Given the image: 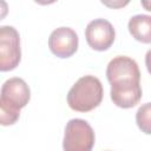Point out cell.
I'll return each instance as SVG.
<instances>
[{
    "label": "cell",
    "mask_w": 151,
    "mask_h": 151,
    "mask_svg": "<svg viewBox=\"0 0 151 151\" xmlns=\"http://www.w3.org/2000/svg\"><path fill=\"white\" fill-rule=\"evenodd\" d=\"M110 94L113 104L122 109H130L139 103L142 98V86L139 81L112 84Z\"/></svg>",
    "instance_id": "8"
},
{
    "label": "cell",
    "mask_w": 151,
    "mask_h": 151,
    "mask_svg": "<svg viewBox=\"0 0 151 151\" xmlns=\"http://www.w3.org/2000/svg\"><path fill=\"white\" fill-rule=\"evenodd\" d=\"M140 4H142V6H143L145 9L151 11V1H142Z\"/></svg>",
    "instance_id": "12"
},
{
    "label": "cell",
    "mask_w": 151,
    "mask_h": 151,
    "mask_svg": "<svg viewBox=\"0 0 151 151\" xmlns=\"http://www.w3.org/2000/svg\"><path fill=\"white\" fill-rule=\"evenodd\" d=\"M145 65H146V68H147L149 73L151 74V48L146 52V55H145Z\"/></svg>",
    "instance_id": "11"
},
{
    "label": "cell",
    "mask_w": 151,
    "mask_h": 151,
    "mask_svg": "<svg viewBox=\"0 0 151 151\" xmlns=\"http://www.w3.org/2000/svg\"><path fill=\"white\" fill-rule=\"evenodd\" d=\"M127 28L136 40L143 44H151V15L137 14L131 17Z\"/></svg>",
    "instance_id": "9"
},
{
    "label": "cell",
    "mask_w": 151,
    "mask_h": 151,
    "mask_svg": "<svg viewBox=\"0 0 151 151\" xmlns=\"http://www.w3.org/2000/svg\"><path fill=\"white\" fill-rule=\"evenodd\" d=\"M51 52L59 58H70L78 50V35L70 27L55 28L48 38Z\"/></svg>",
    "instance_id": "7"
},
{
    "label": "cell",
    "mask_w": 151,
    "mask_h": 151,
    "mask_svg": "<svg viewBox=\"0 0 151 151\" xmlns=\"http://www.w3.org/2000/svg\"><path fill=\"white\" fill-rule=\"evenodd\" d=\"M85 37L91 48L96 51H106L113 44L116 32L110 21L99 18L88 22L85 29Z\"/></svg>",
    "instance_id": "5"
},
{
    "label": "cell",
    "mask_w": 151,
    "mask_h": 151,
    "mask_svg": "<svg viewBox=\"0 0 151 151\" xmlns=\"http://www.w3.org/2000/svg\"><path fill=\"white\" fill-rule=\"evenodd\" d=\"M29 97L31 91L24 79L18 77L9 78L1 86L0 107L20 112L28 104Z\"/></svg>",
    "instance_id": "4"
},
{
    "label": "cell",
    "mask_w": 151,
    "mask_h": 151,
    "mask_svg": "<svg viewBox=\"0 0 151 151\" xmlns=\"http://www.w3.org/2000/svg\"><path fill=\"white\" fill-rule=\"evenodd\" d=\"M136 123L142 132L151 134V103L143 104L136 113Z\"/></svg>",
    "instance_id": "10"
},
{
    "label": "cell",
    "mask_w": 151,
    "mask_h": 151,
    "mask_svg": "<svg viewBox=\"0 0 151 151\" xmlns=\"http://www.w3.org/2000/svg\"><path fill=\"white\" fill-rule=\"evenodd\" d=\"M94 139L91 125L84 119L74 118L66 124L63 147L64 151H92Z\"/></svg>",
    "instance_id": "2"
},
{
    "label": "cell",
    "mask_w": 151,
    "mask_h": 151,
    "mask_svg": "<svg viewBox=\"0 0 151 151\" xmlns=\"http://www.w3.org/2000/svg\"><path fill=\"white\" fill-rule=\"evenodd\" d=\"M103 85L94 76L79 78L67 93L68 106L78 112H88L97 107L103 100Z\"/></svg>",
    "instance_id": "1"
},
{
    "label": "cell",
    "mask_w": 151,
    "mask_h": 151,
    "mask_svg": "<svg viewBox=\"0 0 151 151\" xmlns=\"http://www.w3.org/2000/svg\"><path fill=\"white\" fill-rule=\"evenodd\" d=\"M106 78L111 85L124 81H139L140 72L133 59L125 55H118L109 63Z\"/></svg>",
    "instance_id": "6"
},
{
    "label": "cell",
    "mask_w": 151,
    "mask_h": 151,
    "mask_svg": "<svg viewBox=\"0 0 151 151\" xmlns=\"http://www.w3.org/2000/svg\"><path fill=\"white\" fill-rule=\"evenodd\" d=\"M21 59L20 35L13 26L0 27V70H14Z\"/></svg>",
    "instance_id": "3"
}]
</instances>
